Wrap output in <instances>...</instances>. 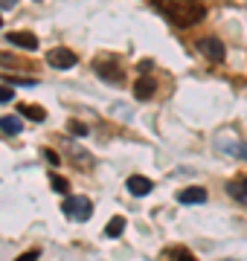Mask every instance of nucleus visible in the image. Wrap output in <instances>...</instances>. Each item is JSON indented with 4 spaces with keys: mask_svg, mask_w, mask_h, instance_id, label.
Masks as SVG:
<instances>
[{
    "mask_svg": "<svg viewBox=\"0 0 247 261\" xmlns=\"http://www.w3.org/2000/svg\"><path fill=\"white\" fill-rule=\"evenodd\" d=\"M3 82L6 84H18V87H32L35 82H29V79H15V75H3Z\"/></svg>",
    "mask_w": 247,
    "mask_h": 261,
    "instance_id": "f3484780",
    "label": "nucleus"
},
{
    "mask_svg": "<svg viewBox=\"0 0 247 261\" xmlns=\"http://www.w3.org/2000/svg\"><path fill=\"white\" fill-rule=\"evenodd\" d=\"M227 195L230 197H236L238 203H244L247 206V174H241V177H233L227 183Z\"/></svg>",
    "mask_w": 247,
    "mask_h": 261,
    "instance_id": "39448f33",
    "label": "nucleus"
},
{
    "mask_svg": "<svg viewBox=\"0 0 247 261\" xmlns=\"http://www.w3.org/2000/svg\"><path fill=\"white\" fill-rule=\"evenodd\" d=\"M152 93H154V82L152 79H149V75H143V79H140V82L134 84V96H137V99H152Z\"/></svg>",
    "mask_w": 247,
    "mask_h": 261,
    "instance_id": "1a4fd4ad",
    "label": "nucleus"
},
{
    "mask_svg": "<svg viewBox=\"0 0 247 261\" xmlns=\"http://www.w3.org/2000/svg\"><path fill=\"white\" fill-rule=\"evenodd\" d=\"M50 183H53V192H58V195H64L67 189H70V186H67V180H61L58 174H53V177H50Z\"/></svg>",
    "mask_w": 247,
    "mask_h": 261,
    "instance_id": "dca6fc26",
    "label": "nucleus"
},
{
    "mask_svg": "<svg viewBox=\"0 0 247 261\" xmlns=\"http://www.w3.org/2000/svg\"><path fill=\"white\" fill-rule=\"evenodd\" d=\"M221 151H227V154H236V157H241V160H247V145H236V142H224L221 145Z\"/></svg>",
    "mask_w": 247,
    "mask_h": 261,
    "instance_id": "2eb2a0df",
    "label": "nucleus"
},
{
    "mask_svg": "<svg viewBox=\"0 0 247 261\" xmlns=\"http://www.w3.org/2000/svg\"><path fill=\"white\" fill-rule=\"evenodd\" d=\"M35 258H41V252H38V250H32V252H23V255H20L18 261H35Z\"/></svg>",
    "mask_w": 247,
    "mask_h": 261,
    "instance_id": "6ab92c4d",
    "label": "nucleus"
},
{
    "mask_svg": "<svg viewBox=\"0 0 247 261\" xmlns=\"http://www.w3.org/2000/svg\"><path fill=\"white\" fill-rule=\"evenodd\" d=\"M61 212H64L67 218H73V221H87V218L93 215V203H90L87 197L73 195V197H67V200H64Z\"/></svg>",
    "mask_w": 247,
    "mask_h": 261,
    "instance_id": "f03ea898",
    "label": "nucleus"
},
{
    "mask_svg": "<svg viewBox=\"0 0 247 261\" xmlns=\"http://www.w3.org/2000/svg\"><path fill=\"white\" fill-rule=\"evenodd\" d=\"M9 44H12V47H23V49H35V47H38V41H35L32 32H12Z\"/></svg>",
    "mask_w": 247,
    "mask_h": 261,
    "instance_id": "6e6552de",
    "label": "nucleus"
},
{
    "mask_svg": "<svg viewBox=\"0 0 247 261\" xmlns=\"http://www.w3.org/2000/svg\"><path fill=\"white\" fill-rule=\"evenodd\" d=\"M20 116H29L32 122H44L47 119V113H44V108H35V105H20L18 108Z\"/></svg>",
    "mask_w": 247,
    "mask_h": 261,
    "instance_id": "9b49d317",
    "label": "nucleus"
},
{
    "mask_svg": "<svg viewBox=\"0 0 247 261\" xmlns=\"http://www.w3.org/2000/svg\"><path fill=\"white\" fill-rule=\"evenodd\" d=\"M198 49L207 58H212V61H224V47H221L218 38H204V41L198 44Z\"/></svg>",
    "mask_w": 247,
    "mask_h": 261,
    "instance_id": "20e7f679",
    "label": "nucleus"
},
{
    "mask_svg": "<svg viewBox=\"0 0 247 261\" xmlns=\"http://www.w3.org/2000/svg\"><path fill=\"white\" fill-rule=\"evenodd\" d=\"M0 130H3V134H20V122L15 119V116H3V119H0Z\"/></svg>",
    "mask_w": 247,
    "mask_h": 261,
    "instance_id": "4468645a",
    "label": "nucleus"
},
{
    "mask_svg": "<svg viewBox=\"0 0 247 261\" xmlns=\"http://www.w3.org/2000/svg\"><path fill=\"white\" fill-rule=\"evenodd\" d=\"M47 61L50 67H58V70H70V67H76V53L73 49H64V47H58V49H50L47 53Z\"/></svg>",
    "mask_w": 247,
    "mask_h": 261,
    "instance_id": "7ed1b4c3",
    "label": "nucleus"
},
{
    "mask_svg": "<svg viewBox=\"0 0 247 261\" xmlns=\"http://www.w3.org/2000/svg\"><path fill=\"white\" fill-rule=\"evenodd\" d=\"M178 200L181 203H204L207 200V189H201V186L183 189V192H178Z\"/></svg>",
    "mask_w": 247,
    "mask_h": 261,
    "instance_id": "0eeeda50",
    "label": "nucleus"
},
{
    "mask_svg": "<svg viewBox=\"0 0 247 261\" xmlns=\"http://www.w3.org/2000/svg\"><path fill=\"white\" fill-rule=\"evenodd\" d=\"M96 73L102 75L105 82H114V84L122 82V73H119L116 67H111V64H96Z\"/></svg>",
    "mask_w": 247,
    "mask_h": 261,
    "instance_id": "9d476101",
    "label": "nucleus"
},
{
    "mask_svg": "<svg viewBox=\"0 0 247 261\" xmlns=\"http://www.w3.org/2000/svg\"><path fill=\"white\" fill-rule=\"evenodd\" d=\"M0 23H3V18H0Z\"/></svg>",
    "mask_w": 247,
    "mask_h": 261,
    "instance_id": "4be33fe9",
    "label": "nucleus"
},
{
    "mask_svg": "<svg viewBox=\"0 0 247 261\" xmlns=\"http://www.w3.org/2000/svg\"><path fill=\"white\" fill-rule=\"evenodd\" d=\"M105 232H108V238H119V235L125 232V218H114V221H108Z\"/></svg>",
    "mask_w": 247,
    "mask_h": 261,
    "instance_id": "f8f14e48",
    "label": "nucleus"
},
{
    "mask_svg": "<svg viewBox=\"0 0 247 261\" xmlns=\"http://www.w3.org/2000/svg\"><path fill=\"white\" fill-rule=\"evenodd\" d=\"M166 258H183V261H198V258H195V255H192L189 250H186V247H169V250H166Z\"/></svg>",
    "mask_w": 247,
    "mask_h": 261,
    "instance_id": "ddd939ff",
    "label": "nucleus"
},
{
    "mask_svg": "<svg viewBox=\"0 0 247 261\" xmlns=\"http://www.w3.org/2000/svg\"><path fill=\"white\" fill-rule=\"evenodd\" d=\"M154 189V183L149 177H140V174H134L131 180H128V192H131L134 197H145L149 192Z\"/></svg>",
    "mask_w": 247,
    "mask_h": 261,
    "instance_id": "423d86ee",
    "label": "nucleus"
},
{
    "mask_svg": "<svg viewBox=\"0 0 247 261\" xmlns=\"http://www.w3.org/2000/svg\"><path fill=\"white\" fill-rule=\"evenodd\" d=\"M152 6L160 15H166L175 27H192L207 15L204 3H198V0H152Z\"/></svg>",
    "mask_w": 247,
    "mask_h": 261,
    "instance_id": "f257e3e1",
    "label": "nucleus"
},
{
    "mask_svg": "<svg viewBox=\"0 0 247 261\" xmlns=\"http://www.w3.org/2000/svg\"><path fill=\"white\" fill-rule=\"evenodd\" d=\"M70 130H73V134H79V137H85V134H87V128H85V125H79V122H73V125H70Z\"/></svg>",
    "mask_w": 247,
    "mask_h": 261,
    "instance_id": "aec40b11",
    "label": "nucleus"
},
{
    "mask_svg": "<svg viewBox=\"0 0 247 261\" xmlns=\"http://www.w3.org/2000/svg\"><path fill=\"white\" fill-rule=\"evenodd\" d=\"M15 3H18V0H0V9H12Z\"/></svg>",
    "mask_w": 247,
    "mask_h": 261,
    "instance_id": "412c9836",
    "label": "nucleus"
},
{
    "mask_svg": "<svg viewBox=\"0 0 247 261\" xmlns=\"http://www.w3.org/2000/svg\"><path fill=\"white\" fill-rule=\"evenodd\" d=\"M12 87H0V105H6V102H12Z\"/></svg>",
    "mask_w": 247,
    "mask_h": 261,
    "instance_id": "a211bd4d",
    "label": "nucleus"
}]
</instances>
